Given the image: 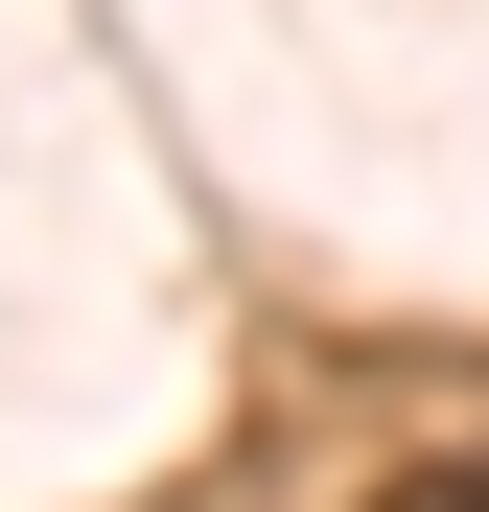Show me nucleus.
Masks as SVG:
<instances>
[{"instance_id": "1", "label": "nucleus", "mask_w": 489, "mask_h": 512, "mask_svg": "<svg viewBox=\"0 0 489 512\" xmlns=\"http://www.w3.org/2000/svg\"><path fill=\"white\" fill-rule=\"evenodd\" d=\"M373 512H489V443H443V466H396Z\"/></svg>"}]
</instances>
